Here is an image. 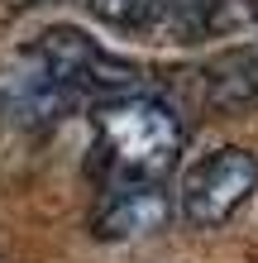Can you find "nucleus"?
I'll use <instances>...</instances> for the list:
<instances>
[{
	"label": "nucleus",
	"instance_id": "nucleus-5",
	"mask_svg": "<svg viewBox=\"0 0 258 263\" xmlns=\"http://www.w3.org/2000/svg\"><path fill=\"white\" fill-rule=\"evenodd\" d=\"M172 220V201L163 182H120L115 196L96 215V235L101 239H144L158 235Z\"/></svg>",
	"mask_w": 258,
	"mask_h": 263
},
{
	"label": "nucleus",
	"instance_id": "nucleus-1",
	"mask_svg": "<svg viewBox=\"0 0 258 263\" xmlns=\"http://www.w3.org/2000/svg\"><path fill=\"white\" fill-rule=\"evenodd\" d=\"M101 167L120 182H168L182 158V125L153 96H105L91 115Z\"/></svg>",
	"mask_w": 258,
	"mask_h": 263
},
{
	"label": "nucleus",
	"instance_id": "nucleus-2",
	"mask_svg": "<svg viewBox=\"0 0 258 263\" xmlns=\"http://www.w3.org/2000/svg\"><path fill=\"white\" fill-rule=\"evenodd\" d=\"M34 63L53 77L63 91H72V101L82 96H125V91L139 86V67L125 63V58L105 53L101 43H91L86 34H77V29H48L34 48H24Z\"/></svg>",
	"mask_w": 258,
	"mask_h": 263
},
{
	"label": "nucleus",
	"instance_id": "nucleus-4",
	"mask_svg": "<svg viewBox=\"0 0 258 263\" xmlns=\"http://www.w3.org/2000/svg\"><path fill=\"white\" fill-rule=\"evenodd\" d=\"M191 101L215 115L258 110V58L253 53H215L191 72Z\"/></svg>",
	"mask_w": 258,
	"mask_h": 263
},
{
	"label": "nucleus",
	"instance_id": "nucleus-6",
	"mask_svg": "<svg viewBox=\"0 0 258 263\" xmlns=\"http://www.w3.org/2000/svg\"><path fill=\"white\" fill-rule=\"evenodd\" d=\"M29 5H43V0H5V10H29Z\"/></svg>",
	"mask_w": 258,
	"mask_h": 263
},
{
	"label": "nucleus",
	"instance_id": "nucleus-3",
	"mask_svg": "<svg viewBox=\"0 0 258 263\" xmlns=\"http://www.w3.org/2000/svg\"><path fill=\"white\" fill-rule=\"evenodd\" d=\"M258 187V158L249 148H215L182 182V220L196 230H215L244 206Z\"/></svg>",
	"mask_w": 258,
	"mask_h": 263
}]
</instances>
